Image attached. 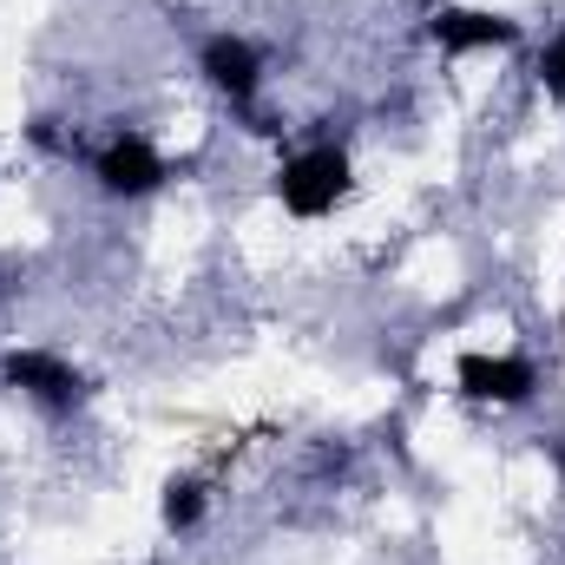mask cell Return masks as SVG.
<instances>
[{"mask_svg": "<svg viewBox=\"0 0 565 565\" xmlns=\"http://www.w3.org/2000/svg\"><path fill=\"white\" fill-rule=\"evenodd\" d=\"M349 191H355V164H349L342 145H329V139L302 145V151H289V158L277 164V204L289 211V217H302V224L342 211Z\"/></svg>", "mask_w": 565, "mask_h": 565, "instance_id": "obj_1", "label": "cell"}, {"mask_svg": "<svg viewBox=\"0 0 565 565\" xmlns=\"http://www.w3.org/2000/svg\"><path fill=\"white\" fill-rule=\"evenodd\" d=\"M164 178H171V164H164V151L145 139V132H113V139L93 151V184L106 191V198H151V191H164Z\"/></svg>", "mask_w": 565, "mask_h": 565, "instance_id": "obj_2", "label": "cell"}, {"mask_svg": "<svg viewBox=\"0 0 565 565\" xmlns=\"http://www.w3.org/2000/svg\"><path fill=\"white\" fill-rule=\"evenodd\" d=\"M0 375H7V388H20L46 415H73L86 402V375L53 349H13V355H0Z\"/></svg>", "mask_w": 565, "mask_h": 565, "instance_id": "obj_3", "label": "cell"}, {"mask_svg": "<svg viewBox=\"0 0 565 565\" xmlns=\"http://www.w3.org/2000/svg\"><path fill=\"white\" fill-rule=\"evenodd\" d=\"M454 388L467 402H487V408H526L540 395V369L526 355H487V349H467L454 362Z\"/></svg>", "mask_w": 565, "mask_h": 565, "instance_id": "obj_4", "label": "cell"}, {"mask_svg": "<svg viewBox=\"0 0 565 565\" xmlns=\"http://www.w3.org/2000/svg\"><path fill=\"white\" fill-rule=\"evenodd\" d=\"M198 73L217 99H231L244 119L257 113V93H264V53L244 40V33H211L198 46Z\"/></svg>", "mask_w": 565, "mask_h": 565, "instance_id": "obj_5", "label": "cell"}, {"mask_svg": "<svg viewBox=\"0 0 565 565\" xmlns=\"http://www.w3.org/2000/svg\"><path fill=\"white\" fill-rule=\"evenodd\" d=\"M427 40L440 53H493V46H520V20L493 7H434Z\"/></svg>", "mask_w": 565, "mask_h": 565, "instance_id": "obj_6", "label": "cell"}, {"mask_svg": "<svg viewBox=\"0 0 565 565\" xmlns=\"http://www.w3.org/2000/svg\"><path fill=\"white\" fill-rule=\"evenodd\" d=\"M204 513H211L204 480H164V500H158L164 533H198V526H204Z\"/></svg>", "mask_w": 565, "mask_h": 565, "instance_id": "obj_7", "label": "cell"}, {"mask_svg": "<svg viewBox=\"0 0 565 565\" xmlns=\"http://www.w3.org/2000/svg\"><path fill=\"white\" fill-rule=\"evenodd\" d=\"M540 86L565 106V33H553V40H546V53H540Z\"/></svg>", "mask_w": 565, "mask_h": 565, "instance_id": "obj_8", "label": "cell"}, {"mask_svg": "<svg viewBox=\"0 0 565 565\" xmlns=\"http://www.w3.org/2000/svg\"><path fill=\"white\" fill-rule=\"evenodd\" d=\"M559 480H565V440H559Z\"/></svg>", "mask_w": 565, "mask_h": 565, "instance_id": "obj_9", "label": "cell"}]
</instances>
